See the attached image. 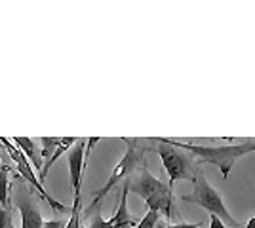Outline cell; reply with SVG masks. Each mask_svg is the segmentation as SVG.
Here are the masks:
<instances>
[{"instance_id": "6da1fadb", "label": "cell", "mask_w": 255, "mask_h": 228, "mask_svg": "<svg viewBox=\"0 0 255 228\" xmlns=\"http://www.w3.org/2000/svg\"><path fill=\"white\" fill-rule=\"evenodd\" d=\"M164 141L192 154L198 163H212L215 167H219L221 173H223V179H229L231 169H233L234 162L238 158H242L250 152H255V141L240 143V145H223V147H202V145H194V143H181L175 141V139H166V137H164Z\"/></svg>"}, {"instance_id": "7a4b0ae2", "label": "cell", "mask_w": 255, "mask_h": 228, "mask_svg": "<svg viewBox=\"0 0 255 228\" xmlns=\"http://www.w3.org/2000/svg\"><path fill=\"white\" fill-rule=\"evenodd\" d=\"M133 177L128 181L126 188L128 192H133L139 198H143V202L149 206V209L162 213L166 219L171 217V204H173V192L168 185H164L158 181L154 175L147 169V165H143L139 171H133Z\"/></svg>"}, {"instance_id": "3957f363", "label": "cell", "mask_w": 255, "mask_h": 228, "mask_svg": "<svg viewBox=\"0 0 255 228\" xmlns=\"http://www.w3.org/2000/svg\"><path fill=\"white\" fill-rule=\"evenodd\" d=\"M191 183H192V192L191 194L183 196V202H187V204H194V206L206 209L210 215L219 217L221 221H223L225 227L242 228V225H240V223L231 215V211L227 209L223 198H221L219 192H217V190L208 183V179H206L202 173L194 175V179H192Z\"/></svg>"}, {"instance_id": "277c9868", "label": "cell", "mask_w": 255, "mask_h": 228, "mask_svg": "<svg viewBox=\"0 0 255 228\" xmlns=\"http://www.w3.org/2000/svg\"><path fill=\"white\" fill-rule=\"evenodd\" d=\"M122 141L128 143L126 152H124L122 160L115 165V169H113L111 177L107 179L105 185L97 190L96 198H94V202L90 204V209L86 211V215L92 213V209H97V207H99V202H101V200H103V198H105V196L109 194L120 181H124V179H128L129 175L133 173V171L137 169V165L141 163V160H143V156H145V147L141 145L139 139H122Z\"/></svg>"}, {"instance_id": "5b68a950", "label": "cell", "mask_w": 255, "mask_h": 228, "mask_svg": "<svg viewBox=\"0 0 255 228\" xmlns=\"http://www.w3.org/2000/svg\"><path fill=\"white\" fill-rule=\"evenodd\" d=\"M152 141L158 143L156 151H158L160 160L164 163V169H166L168 179H170V183H168L170 188H173V185H175L177 181H192V179H194L196 173H194L192 158L189 154H185L181 149L173 147L170 143H166L164 137H156V139H152Z\"/></svg>"}, {"instance_id": "8992f818", "label": "cell", "mask_w": 255, "mask_h": 228, "mask_svg": "<svg viewBox=\"0 0 255 228\" xmlns=\"http://www.w3.org/2000/svg\"><path fill=\"white\" fill-rule=\"evenodd\" d=\"M0 143H2V147H6V149H8V154H10V158L15 162V165H17V171H19V175H21L23 179H25V181H27V183H29V185H31L32 188L38 192V194L42 196V200H46V202L52 206V209H55V211H61V213L69 211L63 204H59L57 200H53L52 196L46 192V188H44L42 183L38 181L36 173L31 169V162H29V160L23 156V152L19 151V149H13L10 143H8V139H4V137L0 139Z\"/></svg>"}, {"instance_id": "52a82bcc", "label": "cell", "mask_w": 255, "mask_h": 228, "mask_svg": "<svg viewBox=\"0 0 255 228\" xmlns=\"http://www.w3.org/2000/svg\"><path fill=\"white\" fill-rule=\"evenodd\" d=\"M86 139H78L76 145L71 147V151L67 154V162H69V179L71 186L75 192V202H80V186H82V173L86 169Z\"/></svg>"}, {"instance_id": "ba28073f", "label": "cell", "mask_w": 255, "mask_h": 228, "mask_svg": "<svg viewBox=\"0 0 255 228\" xmlns=\"http://www.w3.org/2000/svg\"><path fill=\"white\" fill-rule=\"evenodd\" d=\"M19 215H21V228H42L44 227V219L42 213L38 211L36 204L29 200V198H19Z\"/></svg>"}, {"instance_id": "9c48e42d", "label": "cell", "mask_w": 255, "mask_h": 228, "mask_svg": "<svg viewBox=\"0 0 255 228\" xmlns=\"http://www.w3.org/2000/svg\"><path fill=\"white\" fill-rule=\"evenodd\" d=\"M111 227L113 228H135L137 227V221L129 215L128 211V188L124 185L122 188V196H120V204H118L117 213L109 219Z\"/></svg>"}, {"instance_id": "30bf717a", "label": "cell", "mask_w": 255, "mask_h": 228, "mask_svg": "<svg viewBox=\"0 0 255 228\" xmlns=\"http://www.w3.org/2000/svg\"><path fill=\"white\" fill-rule=\"evenodd\" d=\"M13 143L19 147V151L23 152V156H25L29 162H32V165L40 171L44 165L42 156H40V151L36 149V145H34V141H32L31 137H15Z\"/></svg>"}, {"instance_id": "8fae6325", "label": "cell", "mask_w": 255, "mask_h": 228, "mask_svg": "<svg viewBox=\"0 0 255 228\" xmlns=\"http://www.w3.org/2000/svg\"><path fill=\"white\" fill-rule=\"evenodd\" d=\"M76 141H78L76 137H61V145L57 147V151L53 152L52 158H50V160H48L46 163H44L42 169H40V173H38V181H40V183H44V181H46V175H48V171H50V167H52L53 163L59 160V156H61L65 151H69L73 145H76Z\"/></svg>"}, {"instance_id": "7c38bea8", "label": "cell", "mask_w": 255, "mask_h": 228, "mask_svg": "<svg viewBox=\"0 0 255 228\" xmlns=\"http://www.w3.org/2000/svg\"><path fill=\"white\" fill-rule=\"evenodd\" d=\"M8 175H10V167L6 165H0V207L10 211V181H8Z\"/></svg>"}, {"instance_id": "4fadbf2b", "label": "cell", "mask_w": 255, "mask_h": 228, "mask_svg": "<svg viewBox=\"0 0 255 228\" xmlns=\"http://www.w3.org/2000/svg\"><path fill=\"white\" fill-rule=\"evenodd\" d=\"M40 143H42V152H40L42 162L44 160L48 162V160L53 156V152L57 151V147L61 145V137H42Z\"/></svg>"}, {"instance_id": "5bb4252c", "label": "cell", "mask_w": 255, "mask_h": 228, "mask_svg": "<svg viewBox=\"0 0 255 228\" xmlns=\"http://www.w3.org/2000/svg\"><path fill=\"white\" fill-rule=\"evenodd\" d=\"M65 228H82V225H80V202H73L71 219L65 223Z\"/></svg>"}, {"instance_id": "9a60e30c", "label": "cell", "mask_w": 255, "mask_h": 228, "mask_svg": "<svg viewBox=\"0 0 255 228\" xmlns=\"http://www.w3.org/2000/svg\"><path fill=\"white\" fill-rule=\"evenodd\" d=\"M158 221H160V213H156V211L149 209V211L145 213V217L137 223V227H135V228H154V225H156Z\"/></svg>"}, {"instance_id": "2e32d148", "label": "cell", "mask_w": 255, "mask_h": 228, "mask_svg": "<svg viewBox=\"0 0 255 228\" xmlns=\"http://www.w3.org/2000/svg\"><path fill=\"white\" fill-rule=\"evenodd\" d=\"M109 227H111V223L101 217V211H99V207H97L96 215L92 217V221H90V227H88V228H109Z\"/></svg>"}, {"instance_id": "e0dca14e", "label": "cell", "mask_w": 255, "mask_h": 228, "mask_svg": "<svg viewBox=\"0 0 255 228\" xmlns=\"http://www.w3.org/2000/svg\"><path fill=\"white\" fill-rule=\"evenodd\" d=\"M11 225V213L0 207V228H8Z\"/></svg>"}, {"instance_id": "ac0fdd59", "label": "cell", "mask_w": 255, "mask_h": 228, "mask_svg": "<svg viewBox=\"0 0 255 228\" xmlns=\"http://www.w3.org/2000/svg\"><path fill=\"white\" fill-rule=\"evenodd\" d=\"M202 227V221L198 223H177V225H170V228H200Z\"/></svg>"}, {"instance_id": "d6986e66", "label": "cell", "mask_w": 255, "mask_h": 228, "mask_svg": "<svg viewBox=\"0 0 255 228\" xmlns=\"http://www.w3.org/2000/svg\"><path fill=\"white\" fill-rule=\"evenodd\" d=\"M210 228H227L223 225V221L215 215H210Z\"/></svg>"}, {"instance_id": "ffe728a7", "label": "cell", "mask_w": 255, "mask_h": 228, "mask_svg": "<svg viewBox=\"0 0 255 228\" xmlns=\"http://www.w3.org/2000/svg\"><path fill=\"white\" fill-rule=\"evenodd\" d=\"M42 228H65L63 221H44Z\"/></svg>"}, {"instance_id": "44dd1931", "label": "cell", "mask_w": 255, "mask_h": 228, "mask_svg": "<svg viewBox=\"0 0 255 228\" xmlns=\"http://www.w3.org/2000/svg\"><path fill=\"white\" fill-rule=\"evenodd\" d=\"M154 228H170V225H168L166 221H158V223L154 225Z\"/></svg>"}, {"instance_id": "7402d4cb", "label": "cell", "mask_w": 255, "mask_h": 228, "mask_svg": "<svg viewBox=\"0 0 255 228\" xmlns=\"http://www.w3.org/2000/svg\"><path fill=\"white\" fill-rule=\"evenodd\" d=\"M244 228H255V217L250 219V221H248V225H246Z\"/></svg>"}, {"instance_id": "603a6c76", "label": "cell", "mask_w": 255, "mask_h": 228, "mask_svg": "<svg viewBox=\"0 0 255 228\" xmlns=\"http://www.w3.org/2000/svg\"><path fill=\"white\" fill-rule=\"evenodd\" d=\"M8 228H15V227H13V223H11V225H10V227H8Z\"/></svg>"}, {"instance_id": "cb8c5ba5", "label": "cell", "mask_w": 255, "mask_h": 228, "mask_svg": "<svg viewBox=\"0 0 255 228\" xmlns=\"http://www.w3.org/2000/svg\"><path fill=\"white\" fill-rule=\"evenodd\" d=\"M109 228H113V227H109Z\"/></svg>"}]
</instances>
